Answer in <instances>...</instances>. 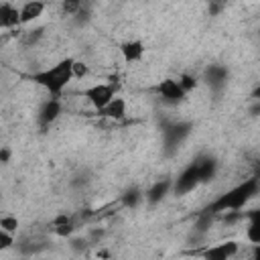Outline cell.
I'll list each match as a JSON object with an SVG mask.
<instances>
[{
	"mask_svg": "<svg viewBox=\"0 0 260 260\" xmlns=\"http://www.w3.org/2000/svg\"><path fill=\"white\" fill-rule=\"evenodd\" d=\"M260 191V175H252L250 179L238 183L236 187H232L230 191H225L223 195H219L215 201H211L203 211L217 215V213H225V211H238L242 209L256 193Z\"/></svg>",
	"mask_w": 260,
	"mask_h": 260,
	"instance_id": "cell-1",
	"label": "cell"
},
{
	"mask_svg": "<svg viewBox=\"0 0 260 260\" xmlns=\"http://www.w3.org/2000/svg\"><path fill=\"white\" fill-rule=\"evenodd\" d=\"M73 63H75V59L65 57L59 63H55L53 67L32 73L30 81L41 85V87H45L53 98H59L61 91L67 87V83L73 79Z\"/></svg>",
	"mask_w": 260,
	"mask_h": 260,
	"instance_id": "cell-2",
	"label": "cell"
},
{
	"mask_svg": "<svg viewBox=\"0 0 260 260\" xmlns=\"http://www.w3.org/2000/svg\"><path fill=\"white\" fill-rule=\"evenodd\" d=\"M193 124L191 122H173L167 124L162 128V146H165V154H175L177 148L185 142V138L191 134Z\"/></svg>",
	"mask_w": 260,
	"mask_h": 260,
	"instance_id": "cell-3",
	"label": "cell"
},
{
	"mask_svg": "<svg viewBox=\"0 0 260 260\" xmlns=\"http://www.w3.org/2000/svg\"><path fill=\"white\" fill-rule=\"evenodd\" d=\"M81 95L95 108V112L104 110L114 98H116V87L110 85V83H95V85H89L81 91Z\"/></svg>",
	"mask_w": 260,
	"mask_h": 260,
	"instance_id": "cell-4",
	"label": "cell"
},
{
	"mask_svg": "<svg viewBox=\"0 0 260 260\" xmlns=\"http://www.w3.org/2000/svg\"><path fill=\"white\" fill-rule=\"evenodd\" d=\"M199 185H201L199 173H197L195 165L189 162V165L179 173V177L173 181V193L181 197V195H187V193L195 191V187H199Z\"/></svg>",
	"mask_w": 260,
	"mask_h": 260,
	"instance_id": "cell-5",
	"label": "cell"
},
{
	"mask_svg": "<svg viewBox=\"0 0 260 260\" xmlns=\"http://www.w3.org/2000/svg\"><path fill=\"white\" fill-rule=\"evenodd\" d=\"M156 93H158V95L162 98V102H167V104H179V102H183L185 95H187V91L181 87L179 79H162V81H158Z\"/></svg>",
	"mask_w": 260,
	"mask_h": 260,
	"instance_id": "cell-6",
	"label": "cell"
},
{
	"mask_svg": "<svg viewBox=\"0 0 260 260\" xmlns=\"http://www.w3.org/2000/svg\"><path fill=\"white\" fill-rule=\"evenodd\" d=\"M59 114H61V100L51 95V100H47V102L41 106V110H39V116H37L39 126H41L43 130H47V128L59 118Z\"/></svg>",
	"mask_w": 260,
	"mask_h": 260,
	"instance_id": "cell-7",
	"label": "cell"
},
{
	"mask_svg": "<svg viewBox=\"0 0 260 260\" xmlns=\"http://www.w3.org/2000/svg\"><path fill=\"white\" fill-rule=\"evenodd\" d=\"M193 165H195V169L199 173L201 185L203 183H209L217 175V158L211 156V154H199V156H195Z\"/></svg>",
	"mask_w": 260,
	"mask_h": 260,
	"instance_id": "cell-8",
	"label": "cell"
},
{
	"mask_svg": "<svg viewBox=\"0 0 260 260\" xmlns=\"http://www.w3.org/2000/svg\"><path fill=\"white\" fill-rule=\"evenodd\" d=\"M203 77H205V83L209 85L211 91H221L225 87V83H228L230 73H228V69L223 65H209L205 69Z\"/></svg>",
	"mask_w": 260,
	"mask_h": 260,
	"instance_id": "cell-9",
	"label": "cell"
},
{
	"mask_svg": "<svg viewBox=\"0 0 260 260\" xmlns=\"http://www.w3.org/2000/svg\"><path fill=\"white\" fill-rule=\"evenodd\" d=\"M238 252H240V244L230 240V242L215 244V246L203 250V258H207V260H228V258L236 256Z\"/></svg>",
	"mask_w": 260,
	"mask_h": 260,
	"instance_id": "cell-10",
	"label": "cell"
},
{
	"mask_svg": "<svg viewBox=\"0 0 260 260\" xmlns=\"http://www.w3.org/2000/svg\"><path fill=\"white\" fill-rule=\"evenodd\" d=\"M120 53H122L126 63H136L144 55V43L140 39H130V41L120 45Z\"/></svg>",
	"mask_w": 260,
	"mask_h": 260,
	"instance_id": "cell-11",
	"label": "cell"
},
{
	"mask_svg": "<svg viewBox=\"0 0 260 260\" xmlns=\"http://www.w3.org/2000/svg\"><path fill=\"white\" fill-rule=\"evenodd\" d=\"M171 189H173V179H160L154 185H150V189L146 191V201L150 205H156L169 195Z\"/></svg>",
	"mask_w": 260,
	"mask_h": 260,
	"instance_id": "cell-12",
	"label": "cell"
},
{
	"mask_svg": "<svg viewBox=\"0 0 260 260\" xmlns=\"http://www.w3.org/2000/svg\"><path fill=\"white\" fill-rule=\"evenodd\" d=\"M45 12V2L41 0H28L20 6V24H28L32 20H37L41 14Z\"/></svg>",
	"mask_w": 260,
	"mask_h": 260,
	"instance_id": "cell-13",
	"label": "cell"
},
{
	"mask_svg": "<svg viewBox=\"0 0 260 260\" xmlns=\"http://www.w3.org/2000/svg\"><path fill=\"white\" fill-rule=\"evenodd\" d=\"M20 24V8L4 2L0 6V26L2 28H14Z\"/></svg>",
	"mask_w": 260,
	"mask_h": 260,
	"instance_id": "cell-14",
	"label": "cell"
},
{
	"mask_svg": "<svg viewBox=\"0 0 260 260\" xmlns=\"http://www.w3.org/2000/svg\"><path fill=\"white\" fill-rule=\"evenodd\" d=\"M100 116L104 118H110V120H124L126 118V100L124 98H114L104 110L98 112Z\"/></svg>",
	"mask_w": 260,
	"mask_h": 260,
	"instance_id": "cell-15",
	"label": "cell"
},
{
	"mask_svg": "<svg viewBox=\"0 0 260 260\" xmlns=\"http://www.w3.org/2000/svg\"><path fill=\"white\" fill-rule=\"evenodd\" d=\"M140 199H142V193H140L138 189H128V191L122 195V203H124L126 207H136V205L140 203Z\"/></svg>",
	"mask_w": 260,
	"mask_h": 260,
	"instance_id": "cell-16",
	"label": "cell"
},
{
	"mask_svg": "<svg viewBox=\"0 0 260 260\" xmlns=\"http://www.w3.org/2000/svg\"><path fill=\"white\" fill-rule=\"evenodd\" d=\"M81 8H83L81 0H63V2H61V10H63V14H73V16H75Z\"/></svg>",
	"mask_w": 260,
	"mask_h": 260,
	"instance_id": "cell-17",
	"label": "cell"
},
{
	"mask_svg": "<svg viewBox=\"0 0 260 260\" xmlns=\"http://www.w3.org/2000/svg\"><path fill=\"white\" fill-rule=\"evenodd\" d=\"M179 83H181V87L189 93L191 89H195V87H197V77H195V75H191V73H181V75H179Z\"/></svg>",
	"mask_w": 260,
	"mask_h": 260,
	"instance_id": "cell-18",
	"label": "cell"
},
{
	"mask_svg": "<svg viewBox=\"0 0 260 260\" xmlns=\"http://www.w3.org/2000/svg\"><path fill=\"white\" fill-rule=\"evenodd\" d=\"M16 228H18V219L14 217V215H2L0 217V230H6V232H16Z\"/></svg>",
	"mask_w": 260,
	"mask_h": 260,
	"instance_id": "cell-19",
	"label": "cell"
},
{
	"mask_svg": "<svg viewBox=\"0 0 260 260\" xmlns=\"http://www.w3.org/2000/svg\"><path fill=\"white\" fill-rule=\"evenodd\" d=\"M12 244H14V234L6 232V230H0V250H8Z\"/></svg>",
	"mask_w": 260,
	"mask_h": 260,
	"instance_id": "cell-20",
	"label": "cell"
},
{
	"mask_svg": "<svg viewBox=\"0 0 260 260\" xmlns=\"http://www.w3.org/2000/svg\"><path fill=\"white\" fill-rule=\"evenodd\" d=\"M87 73H89V67H87L83 61H75V63H73V77H75V79H83Z\"/></svg>",
	"mask_w": 260,
	"mask_h": 260,
	"instance_id": "cell-21",
	"label": "cell"
},
{
	"mask_svg": "<svg viewBox=\"0 0 260 260\" xmlns=\"http://www.w3.org/2000/svg\"><path fill=\"white\" fill-rule=\"evenodd\" d=\"M228 6V0H209V14L217 16L223 12V8Z\"/></svg>",
	"mask_w": 260,
	"mask_h": 260,
	"instance_id": "cell-22",
	"label": "cell"
},
{
	"mask_svg": "<svg viewBox=\"0 0 260 260\" xmlns=\"http://www.w3.org/2000/svg\"><path fill=\"white\" fill-rule=\"evenodd\" d=\"M43 37V28H37V30H28L26 35H24V43L26 45H35L39 39Z\"/></svg>",
	"mask_w": 260,
	"mask_h": 260,
	"instance_id": "cell-23",
	"label": "cell"
},
{
	"mask_svg": "<svg viewBox=\"0 0 260 260\" xmlns=\"http://www.w3.org/2000/svg\"><path fill=\"white\" fill-rule=\"evenodd\" d=\"M55 232H57L59 236H69V234L73 232V225H71V221H67V223H59V225H55Z\"/></svg>",
	"mask_w": 260,
	"mask_h": 260,
	"instance_id": "cell-24",
	"label": "cell"
},
{
	"mask_svg": "<svg viewBox=\"0 0 260 260\" xmlns=\"http://www.w3.org/2000/svg\"><path fill=\"white\" fill-rule=\"evenodd\" d=\"M8 158H10V150H8V148H2V152H0V160H2V162H8Z\"/></svg>",
	"mask_w": 260,
	"mask_h": 260,
	"instance_id": "cell-25",
	"label": "cell"
},
{
	"mask_svg": "<svg viewBox=\"0 0 260 260\" xmlns=\"http://www.w3.org/2000/svg\"><path fill=\"white\" fill-rule=\"evenodd\" d=\"M254 258L260 260V244H254Z\"/></svg>",
	"mask_w": 260,
	"mask_h": 260,
	"instance_id": "cell-26",
	"label": "cell"
}]
</instances>
